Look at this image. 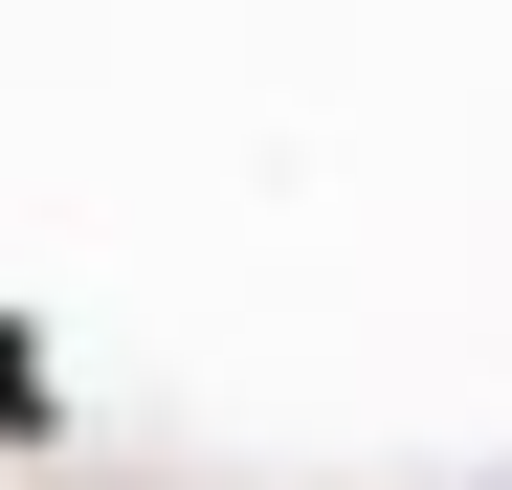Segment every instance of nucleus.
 I'll return each mask as SVG.
<instances>
[]
</instances>
